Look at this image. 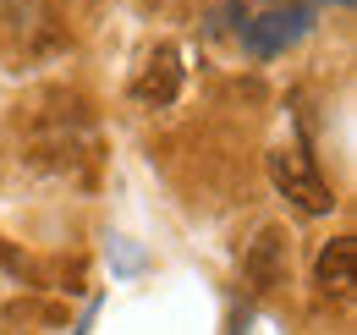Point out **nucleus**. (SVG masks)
<instances>
[{"label": "nucleus", "mask_w": 357, "mask_h": 335, "mask_svg": "<svg viewBox=\"0 0 357 335\" xmlns=\"http://www.w3.org/2000/svg\"><path fill=\"white\" fill-rule=\"evenodd\" d=\"M269 181H275L303 214H330V209H335V187L324 181V170L313 165V154L303 149V143L269 154Z\"/></svg>", "instance_id": "obj_1"}, {"label": "nucleus", "mask_w": 357, "mask_h": 335, "mask_svg": "<svg viewBox=\"0 0 357 335\" xmlns=\"http://www.w3.org/2000/svg\"><path fill=\"white\" fill-rule=\"evenodd\" d=\"M352 258H357V237H335L330 248L319 253V264H313V281H319V292L324 297H352Z\"/></svg>", "instance_id": "obj_4"}, {"label": "nucleus", "mask_w": 357, "mask_h": 335, "mask_svg": "<svg viewBox=\"0 0 357 335\" xmlns=\"http://www.w3.org/2000/svg\"><path fill=\"white\" fill-rule=\"evenodd\" d=\"M303 6H313V0H303ZM335 6H352V0H335Z\"/></svg>", "instance_id": "obj_6"}, {"label": "nucleus", "mask_w": 357, "mask_h": 335, "mask_svg": "<svg viewBox=\"0 0 357 335\" xmlns=\"http://www.w3.org/2000/svg\"><path fill=\"white\" fill-rule=\"evenodd\" d=\"M176 94H181V55L171 44H160V50L143 61V72L132 77V99L165 110V105H176Z\"/></svg>", "instance_id": "obj_3"}, {"label": "nucleus", "mask_w": 357, "mask_h": 335, "mask_svg": "<svg viewBox=\"0 0 357 335\" xmlns=\"http://www.w3.org/2000/svg\"><path fill=\"white\" fill-rule=\"evenodd\" d=\"M308 28H313V6H303V0H275L264 11L242 17V44L253 55H280V50H291L297 39H308Z\"/></svg>", "instance_id": "obj_2"}, {"label": "nucleus", "mask_w": 357, "mask_h": 335, "mask_svg": "<svg viewBox=\"0 0 357 335\" xmlns=\"http://www.w3.org/2000/svg\"><path fill=\"white\" fill-rule=\"evenodd\" d=\"M280 275H286V242H280V231L269 225L264 237L253 242V253H248V281H253L259 292H269Z\"/></svg>", "instance_id": "obj_5"}]
</instances>
